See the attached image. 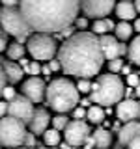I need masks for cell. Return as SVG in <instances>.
I'll return each instance as SVG.
<instances>
[{"label":"cell","instance_id":"38","mask_svg":"<svg viewBox=\"0 0 140 149\" xmlns=\"http://www.w3.org/2000/svg\"><path fill=\"white\" fill-rule=\"evenodd\" d=\"M8 116V101H0V118Z\"/></svg>","mask_w":140,"mask_h":149},{"label":"cell","instance_id":"35","mask_svg":"<svg viewBox=\"0 0 140 149\" xmlns=\"http://www.w3.org/2000/svg\"><path fill=\"white\" fill-rule=\"evenodd\" d=\"M50 67V71H58V69H62V65H60V60H49V63H47Z\"/></svg>","mask_w":140,"mask_h":149},{"label":"cell","instance_id":"42","mask_svg":"<svg viewBox=\"0 0 140 149\" xmlns=\"http://www.w3.org/2000/svg\"><path fill=\"white\" fill-rule=\"evenodd\" d=\"M134 32H138V34H140V19H134Z\"/></svg>","mask_w":140,"mask_h":149},{"label":"cell","instance_id":"19","mask_svg":"<svg viewBox=\"0 0 140 149\" xmlns=\"http://www.w3.org/2000/svg\"><path fill=\"white\" fill-rule=\"evenodd\" d=\"M116 24L106 17H101V19H93L92 22V32L95 36H105V34H110V30H114Z\"/></svg>","mask_w":140,"mask_h":149},{"label":"cell","instance_id":"7","mask_svg":"<svg viewBox=\"0 0 140 149\" xmlns=\"http://www.w3.org/2000/svg\"><path fill=\"white\" fill-rule=\"evenodd\" d=\"M26 50L37 62H49V60H52L58 54L56 39L49 32H36V34H32L26 41Z\"/></svg>","mask_w":140,"mask_h":149},{"label":"cell","instance_id":"4","mask_svg":"<svg viewBox=\"0 0 140 149\" xmlns=\"http://www.w3.org/2000/svg\"><path fill=\"white\" fill-rule=\"evenodd\" d=\"M125 95V88L121 78L118 77V73H106L99 74L95 82H92V91H90V99L95 104L101 106H112L118 104Z\"/></svg>","mask_w":140,"mask_h":149},{"label":"cell","instance_id":"16","mask_svg":"<svg viewBox=\"0 0 140 149\" xmlns=\"http://www.w3.org/2000/svg\"><path fill=\"white\" fill-rule=\"evenodd\" d=\"M116 15H118L120 21H134L136 19V8H134V2H131V0H120L118 4H116L114 8Z\"/></svg>","mask_w":140,"mask_h":149},{"label":"cell","instance_id":"14","mask_svg":"<svg viewBox=\"0 0 140 149\" xmlns=\"http://www.w3.org/2000/svg\"><path fill=\"white\" fill-rule=\"evenodd\" d=\"M50 116L45 108H36L34 114H32V119L28 121V127H30V132H34L36 136L37 134H43L50 125Z\"/></svg>","mask_w":140,"mask_h":149},{"label":"cell","instance_id":"45","mask_svg":"<svg viewBox=\"0 0 140 149\" xmlns=\"http://www.w3.org/2000/svg\"><path fill=\"white\" fill-rule=\"evenodd\" d=\"M105 114L106 116H112V108H110V106H106V108H105Z\"/></svg>","mask_w":140,"mask_h":149},{"label":"cell","instance_id":"27","mask_svg":"<svg viewBox=\"0 0 140 149\" xmlns=\"http://www.w3.org/2000/svg\"><path fill=\"white\" fill-rule=\"evenodd\" d=\"M123 65H125V63H123V60H121V58L108 60V71H110V73H120Z\"/></svg>","mask_w":140,"mask_h":149},{"label":"cell","instance_id":"20","mask_svg":"<svg viewBox=\"0 0 140 149\" xmlns=\"http://www.w3.org/2000/svg\"><path fill=\"white\" fill-rule=\"evenodd\" d=\"M105 116H106L105 108H103L101 104H95V102H93L92 106H88V110H86V119L93 125L103 123V121H105Z\"/></svg>","mask_w":140,"mask_h":149},{"label":"cell","instance_id":"46","mask_svg":"<svg viewBox=\"0 0 140 149\" xmlns=\"http://www.w3.org/2000/svg\"><path fill=\"white\" fill-rule=\"evenodd\" d=\"M134 93H136V97H138V99H140V84H138L136 88H134Z\"/></svg>","mask_w":140,"mask_h":149},{"label":"cell","instance_id":"5","mask_svg":"<svg viewBox=\"0 0 140 149\" xmlns=\"http://www.w3.org/2000/svg\"><path fill=\"white\" fill-rule=\"evenodd\" d=\"M4 32L8 36H13L19 43H24L30 37V26H28L24 15H22L21 8L19 6H4L2 8V19H0Z\"/></svg>","mask_w":140,"mask_h":149},{"label":"cell","instance_id":"44","mask_svg":"<svg viewBox=\"0 0 140 149\" xmlns=\"http://www.w3.org/2000/svg\"><path fill=\"white\" fill-rule=\"evenodd\" d=\"M134 8H136V13H140V0H134Z\"/></svg>","mask_w":140,"mask_h":149},{"label":"cell","instance_id":"34","mask_svg":"<svg viewBox=\"0 0 140 149\" xmlns=\"http://www.w3.org/2000/svg\"><path fill=\"white\" fill-rule=\"evenodd\" d=\"M6 73H4V69H2V63H0V97H2V90L6 88Z\"/></svg>","mask_w":140,"mask_h":149},{"label":"cell","instance_id":"8","mask_svg":"<svg viewBox=\"0 0 140 149\" xmlns=\"http://www.w3.org/2000/svg\"><path fill=\"white\" fill-rule=\"evenodd\" d=\"M64 138L71 146H82L90 140V125L84 123L82 119H71L64 129Z\"/></svg>","mask_w":140,"mask_h":149},{"label":"cell","instance_id":"30","mask_svg":"<svg viewBox=\"0 0 140 149\" xmlns=\"http://www.w3.org/2000/svg\"><path fill=\"white\" fill-rule=\"evenodd\" d=\"M127 84L131 88H136L138 84H140V73H134V71H131L127 74Z\"/></svg>","mask_w":140,"mask_h":149},{"label":"cell","instance_id":"6","mask_svg":"<svg viewBox=\"0 0 140 149\" xmlns=\"http://www.w3.org/2000/svg\"><path fill=\"white\" fill-rule=\"evenodd\" d=\"M26 134H28L26 123H22L21 119L11 118V116L0 118V146L2 147L15 149L24 146Z\"/></svg>","mask_w":140,"mask_h":149},{"label":"cell","instance_id":"31","mask_svg":"<svg viewBox=\"0 0 140 149\" xmlns=\"http://www.w3.org/2000/svg\"><path fill=\"white\" fill-rule=\"evenodd\" d=\"M86 110H88V108H84V106L77 104V106L71 110V112H73V119H84V118H86Z\"/></svg>","mask_w":140,"mask_h":149},{"label":"cell","instance_id":"12","mask_svg":"<svg viewBox=\"0 0 140 149\" xmlns=\"http://www.w3.org/2000/svg\"><path fill=\"white\" fill-rule=\"evenodd\" d=\"M22 95L28 97L32 102H41L45 99V90H47V86H45V82H43V78H39V77H30V78H26L24 82H22Z\"/></svg>","mask_w":140,"mask_h":149},{"label":"cell","instance_id":"47","mask_svg":"<svg viewBox=\"0 0 140 149\" xmlns=\"http://www.w3.org/2000/svg\"><path fill=\"white\" fill-rule=\"evenodd\" d=\"M2 34H6V32H4V28H2V24H0V36Z\"/></svg>","mask_w":140,"mask_h":149},{"label":"cell","instance_id":"22","mask_svg":"<svg viewBox=\"0 0 140 149\" xmlns=\"http://www.w3.org/2000/svg\"><path fill=\"white\" fill-rule=\"evenodd\" d=\"M114 32H116V37H118L120 41H127L131 36H133V32H134V28L129 24V21H120L118 24H116L114 28Z\"/></svg>","mask_w":140,"mask_h":149},{"label":"cell","instance_id":"1","mask_svg":"<svg viewBox=\"0 0 140 149\" xmlns=\"http://www.w3.org/2000/svg\"><path fill=\"white\" fill-rule=\"evenodd\" d=\"M58 60L64 71L75 78H92L99 74L105 63L99 37L93 32H75L58 49Z\"/></svg>","mask_w":140,"mask_h":149},{"label":"cell","instance_id":"21","mask_svg":"<svg viewBox=\"0 0 140 149\" xmlns=\"http://www.w3.org/2000/svg\"><path fill=\"white\" fill-rule=\"evenodd\" d=\"M43 142H45V146L47 147H58L60 146V142H62V134H60V130L58 129H47L43 134Z\"/></svg>","mask_w":140,"mask_h":149},{"label":"cell","instance_id":"15","mask_svg":"<svg viewBox=\"0 0 140 149\" xmlns=\"http://www.w3.org/2000/svg\"><path fill=\"white\" fill-rule=\"evenodd\" d=\"M140 136V121H127L120 130H118V142L120 146H129V142L133 138Z\"/></svg>","mask_w":140,"mask_h":149},{"label":"cell","instance_id":"24","mask_svg":"<svg viewBox=\"0 0 140 149\" xmlns=\"http://www.w3.org/2000/svg\"><path fill=\"white\" fill-rule=\"evenodd\" d=\"M6 52H8V58L15 62V60H21V58H24V52H26V49H24V45H22V43H19V41H15V43H9V45H8Z\"/></svg>","mask_w":140,"mask_h":149},{"label":"cell","instance_id":"48","mask_svg":"<svg viewBox=\"0 0 140 149\" xmlns=\"http://www.w3.org/2000/svg\"><path fill=\"white\" fill-rule=\"evenodd\" d=\"M15 149H28V147H24V146H21V147H15Z\"/></svg>","mask_w":140,"mask_h":149},{"label":"cell","instance_id":"18","mask_svg":"<svg viewBox=\"0 0 140 149\" xmlns=\"http://www.w3.org/2000/svg\"><path fill=\"white\" fill-rule=\"evenodd\" d=\"M2 69H4V73H6L8 82H11V84L21 82L22 77H24V69H22L19 63H15L13 60H9V62H4L2 60Z\"/></svg>","mask_w":140,"mask_h":149},{"label":"cell","instance_id":"40","mask_svg":"<svg viewBox=\"0 0 140 149\" xmlns=\"http://www.w3.org/2000/svg\"><path fill=\"white\" fill-rule=\"evenodd\" d=\"M60 149H73V146L69 142H60V146H58Z\"/></svg>","mask_w":140,"mask_h":149},{"label":"cell","instance_id":"33","mask_svg":"<svg viewBox=\"0 0 140 149\" xmlns=\"http://www.w3.org/2000/svg\"><path fill=\"white\" fill-rule=\"evenodd\" d=\"M75 26H77L78 30H86V28H88V19H84V17L78 19L77 17V19H75Z\"/></svg>","mask_w":140,"mask_h":149},{"label":"cell","instance_id":"43","mask_svg":"<svg viewBox=\"0 0 140 149\" xmlns=\"http://www.w3.org/2000/svg\"><path fill=\"white\" fill-rule=\"evenodd\" d=\"M121 73H123V74H129L131 73V67H129V65H123V67H121Z\"/></svg>","mask_w":140,"mask_h":149},{"label":"cell","instance_id":"39","mask_svg":"<svg viewBox=\"0 0 140 149\" xmlns=\"http://www.w3.org/2000/svg\"><path fill=\"white\" fill-rule=\"evenodd\" d=\"M21 0H2V6H19Z\"/></svg>","mask_w":140,"mask_h":149},{"label":"cell","instance_id":"29","mask_svg":"<svg viewBox=\"0 0 140 149\" xmlns=\"http://www.w3.org/2000/svg\"><path fill=\"white\" fill-rule=\"evenodd\" d=\"M28 74H32V77L41 74V63L37 62V60H32L30 62V65H28Z\"/></svg>","mask_w":140,"mask_h":149},{"label":"cell","instance_id":"3","mask_svg":"<svg viewBox=\"0 0 140 149\" xmlns=\"http://www.w3.org/2000/svg\"><path fill=\"white\" fill-rule=\"evenodd\" d=\"M45 101L54 112L67 114L78 104L77 84H73L69 78H54L45 90Z\"/></svg>","mask_w":140,"mask_h":149},{"label":"cell","instance_id":"50","mask_svg":"<svg viewBox=\"0 0 140 149\" xmlns=\"http://www.w3.org/2000/svg\"><path fill=\"white\" fill-rule=\"evenodd\" d=\"M34 149H47V147H34Z\"/></svg>","mask_w":140,"mask_h":149},{"label":"cell","instance_id":"10","mask_svg":"<svg viewBox=\"0 0 140 149\" xmlns=\"http://www.w3.org/2000/svg\"><path fill=\"white\" fill-rule=\"evenodd\" d=\"M116 8V0H80V9L86 17L101 19L110 15V11Z\"/></svg>","mask_w":140,"mask_h":149},{"label":"cell","instance_id":"41","mask_svg":"<svg viewBox=\"0 0 140 149\" xmlns=\"http://www.w3.org/2000/svg\"><path fill=\"white\" fill-rule=\"evenodd\" d=\"M90 102H92V99H82V101H80V106H84V108H88V106H92Z\"/></svg>","mask_w":140,"mask_h":149},{"label":"cell","instance_id":"13","mask_svg":"<svg viewBox=\"0 0 140 149\" xmlns=\"http://www.w3.org/2000/svg\"><path fill=\"white\" fill-rule=\"evenodd\" d=\"M116 116L120 121L127 123L140 118V99H121L116 106Z\"/></svg>","mask_w":140,"mask_h":149},{"label":"cell","instance_id":"17","mask_svg":"<svg viewBox=\"0 0 140 149\" xmlns=\"http://www.w3.org/2000/svg\"><path fill=\"white\" fill-rule=\"evenodd\" d=\"M90 146L97 149H110L112 146V134L106 129H95V132L90 134Z\"/></svg>","mask_w":140,"mask_h":149},{"label":"cell","instance_id":"2","mask_svg":"<svg viewBox=\"0 0 140 149\" xmlns=\"http://www.w3.org/2000/svg\"><path fill=\"white\" fill-rule=\"evenodd\" d=\"M30 30L62 32L78 15L80 0H21L19 2Z\"/></svg>","mask_w":140,"mask_h":149},{"label":"cell","instance_id":"49","mask_svg":"<svg viewBox=\"0 0 140 149\" xmlns=\"http://www.w3.org/2000/svg\"><path fill=\"white\" fill-rule=\"evenodd\" d=\"M0 19H2V8H0Z\"/></svg>","mask_w":140,"mask_h":149},{"label":"cell","instance_id":"9","mask_svg":"<svg viewBox=\"0 0 140 149\" xmlns=\"http://www.w3.org/2000/svg\"><path fill=\"white\" fill-rule=\"evenodd\" d=\"M34 110H36L34 102L28 99V97H24V95H17L15 99H11L8 102V116L21 119L22 123H26V125H28V121L32 119Z\"/></svg>","mask_w":140,"mask_h":149},{"label":"cell","instance_id":"36","mask_svg":"<svg viewBox=\"0 0 140 149\" xmlns=\"http://www.w3.org/2000/svg\"><path fill=\"white\" fill-rule=\"evenodd\" d=\"M8 34H2L0 36V52H4V50L8 49Z\"/></svg>","mask_w":140,"mask_h":149},{"label":"cell","instance_id":"26","mask_svg":"<svg viewBox=\"0 0 140 149\" xmlns=\"http://www.w3.org/2000/svg\"><path fill=\"white\" fill-rule=\"evenodd\" d=\"M77 90H78V93H90L92 91V80L90 78H78Z\"/></svg>","mask_w":140,"mask_h":149},{"label":"cell","instance_id":"28","mask_svg":"<svg viewBox=\"0 0 140 149\" xmlns=\"http://www.w3.org/2000/svg\"><path fill=\"white\" fill-rule=\"evenodd\" d=\"M2 97H4V101H11V99H15V97H17V91H15V88H13V86H6V88H4V90H2Z\"/></svg>","mask_w":140,"mask_h":149},{"label":"cell","instance_id":"23","mask_svg":"<svg viewBox=\"0 0 140 149\" xmlns=\"http://www.w3.org/2000/svg\"><path fill=\"white\" fill-rule=\"evenodd\" d=\"M127 56H129V60L134 65H138V67H140V34L131 41V45H129V49H127Z\"/></svg>","mask_w":140,"mask_h":149},{"label":"cell","instance_id":"11","mask_svg":"<svg viewBox=\"0 0 140 149\" xmlns=\"http://www.w3.org/2000/svg\"><path fill=\"white\" fill-rule=\"evenodd\" d=\"M99 43H101V49H103V56H105V60L121 58L123 54H127V49H129L125 43H120L118 37H114V36H110V34L99 36Z\"/></svg>","mask_w":140,"mask_h":149},{"label":"cell","instance_id":"37","mask_svg":"<svg viewBox=\"0 0 140 149\" xmlns=\"http://www.w3.org/2000/svg\"><path fill=\"white\" fill-rule=\"evenodd\" d=\"M127 147H129V149H140V136H136V138H133V140H131Z\"/></svg>","mask_w":140,"mask_h":149},{"label":"cell","instance_id":"25","mask_svg":"<svg viewBox=\"0 0 140 149\" xmlns=\"http://www.w3.org/2000/svg\"><path fill=\"white\" fill-rule=\"evenodd\" d=\"M50 121H52V127H54V129H58V130H64V129H65V125L69 123V119L65 118V114H58V116H54V118L50 119Z\"/></svg>","mask_w":140,"mask_h":149},{"label":"cell","instance_id":"32","mask_svg":"<svg viewBox=\"0 0 140 149\" xmlns=\"http://www.w3.org/2000/svg\"><path fill=\"white\" fill-rule=\"evenodd\" d=\"M24 147L28 149H34L36 147V134L34 132H28L26 138H24Z\"/></svg>","mask_w":140,"mask_h":149}]
</instances>
